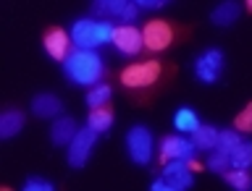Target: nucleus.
Instances as JSON below:
<instances>
[{"label":"nucleus","instance_id":"nucleus-1","mask_svg":"<svg viewBox=\"0 0 252 191\" xmlns=\"http://www.w3.org/2000/svg\"><path fill=\"white\" fill-rule=\"evenodd\" d=\"M173 74H176V66L163 63L158 58H147V60L126 66L121 74H118V82H121L124 92L129 94L134 102L142 105V102L155 100L163 86L173 79Z\"/></svg>","mask_w":252,"mask_h":191},{"label":"nucleus","instance_id":"nucleus-2","mask_svg":"<svg viewBox=\"0 0 252 191\" xmlns=\"http://www.w3.org/2000/svg\"><path fill=\"white\" fill-rule=\"evenodd\" d=\"M63 74L79 86H94V84H100L102 76H105V66H102V58L94 50L76 47V50H71V55L63 60Z\"/></svg>","mask_w":252,"mask_h":191},{"label":"nucleus","instance_id":"nucleus-3","mask_svg":"<svg viewBox=\"0 0 252 191\" xmlns=\"http://www.w3.org/2000/svg\"><path fill=\"white\" fill-rule=\"evenodd\" d=\"M187 27H179L176 21H165V19H153L145 24L142 29V39H145V50L150 55H158V53H165L168 47L179 45L181 39L189 37Z\"/></svg>","mask_w":252,"mask_h":191},{"label":"nucleus","instance_id":"nucleus-4","mask_svg":"<svg viewBox=\"0 0 252 191\" xmlns=\"http://www.w3.org/2000/svg\"><path fill=\"white\" fill-rule=\"evenodd\" d=\"M113 19H76L71 27V42H74V47L94 50L100 45L113 42Z\"/></svg>","mask_w":252,"mask_h":191},{"label":"nucleus","instance_id":"nucleus-5","mask_svg":"<svg viewBox=\"0 0 252 191\" xmlns=\"http://www.w3.org/2000/svg\"><path fill=\"white\" fill-rule=\"evenodd\" d=\"M126 152H129L131 163L137 165H150L153 160V134H150L147 126H131L129 134H126Z\"/></svg>","mask_w":252,"mask_h":191},{"label":"nucleus","instance_id":"nucleus-6","mask_svg":"<svg viewBox=\"0 0 252 191\" xmlns=\"http://www.w3.org/2000/svg\"><path fill=\"white\" fill-rule=\"evenodd\" d=\"M97 136L100 134L97 131H92L90 126H84V129H79L76 131V136L71 139V144L66 149V157H68V165L71 168H84L87 163H90V157H92V149L94 144H97Z\"/></svg>","mask_w":252,"mask_h":191},{"label":"nucleus","instance_id":"nucleus-7","mask_svg":"<svg viewBox=\"0 0 252 191\" xmlns=\"http://www.w3.org/2000/svg\"><path fill=\"white\" fill-rule=\"evenodd\" d=\"M92 13L102 16V19H118L124 24H131L139 16V5L134 0H97Z\"/></svg>","mask_w":252,"mask_h":191},{"label":"nucleus","instance_id":"nucleus-8","mask_svg":"<svg viewBox=\"0 0 252 191\" xmlns=\"http://www.w3.org/2000/svg\"><path fill=\"white\" fill-rule=\"evenodd\" d=\"M220 71H223V50H218V47L205 50L200 58L194 60V76H197V82H202V84L218 82Z\"/></svg>","mask_w":252,"mask_h":191},{"label":"nucleus","instance_id":"nucleus-9","mask_svg":"<svg viewBox=\"0 0 252 191\" xmlns=\"http://www.w3.org/2000/svg\"><path fill=\"white\" fill-rule=\"evenodd\" d=\"M197 147L192 144V139H187L184 134H171L160 141V160H194Z\"/></svg>","mask_w":252,"mask_h":191},{"label":"nucleus","instance_id":"nucleus-10","mask_svg":"<svg viewBox=\"0 0 252 191\" xmlns=\"http://www.w3.org/2000/svg\"><path fill=\"white\" fill-rule=\"evenodd\" d=\"M116 50L121 55H129V58H134V55H139L142 50H145V39H142V31L137 27H131V24H121V27H116L113 31V42Z\"/></svg>","mask_w":252,"mask_h":191},{"label":"nucleus","instance_id":"nucleus-11","mask_svg":"<svg viewBox=\"0 0 252 191\" xmlns=\"http://www.w3.org/2000/svg\"><path fill=\"white\" fill-rule=\"evenodd\" d=\"M71 31L66 29H61V27H50L45 31V37H42V47H45V53L50 55L53 60H58L63 63L71 55Z\"/></svg>","mask_w":252,"mask_h":191},{"label":"nucleus","instance_id":"nucleus-12","mask_svg":"<svg viewBox=\"0 0 252 191\" xmlns=\"http://www.w3.org/2000/svg\"><path fill=\"white\" fill-rule=\"evenodd\" d=\"M163 178L168 181L171 191H179V189H189L194 184V176H192V168H189L187 160H168L163 163Z\"/></svg>","mask_w":252,"mask_h":191},{"label":"nucleus","instance_id":"nucleus-13","mask_svg":"<svg viewBox=\"0 0 252 191\" xmlns=\"http://www.w3.org/2000/svg\"><path fill=\"white\" fill-rule=\"evenodd\" d=\"M76 131H79V126H76L74 118L71 115H58L55 123H53V129H50V141L55 147H68L71 139L76 136Z\"/></svg>","mask_w":252,"mask_h":191},{"label":"nucleus","instance_id":"nucleus-14","mask_svg":"<svg viewBox=\"0 0 252 191\" xmlns=\"http://www.w3.org/2000/svg\"><path fill=\"white\" fill-rule=\"evenodd\" d=\"M239 16H242V5L236 3V0H223V3H218L210 11V21L216 24V27L226 29V27H231V24L239 21Z\"/></svg>","mask_w":252,"mask_h":191},{"label":"nucleus","instance_id":"nucleus-15","mask_svg":"<svg viewBox=\"0 0 252 191\" xmlns=\"http://www.w3.org/2000/svg\"><path fill=\"white\" fill-rule=\"evenodd\" d=\"M29 108H32V113H34L37 118H58L61 110H63V102L55 97V94L42 92V94H37V97L32 100Z\"/></svg>","mask_w":252,"mask_h":191},{"label":"nucleus","instance_id":"nucleus-16","mask_svg":"<svg viewBox=\"0 0 252 191\" xmlns=\"http://www.w3.org/2000/svg\"><path fill=\"white\" fill-rule=\"evenodd\" d=\"M218 129L216 126H210V123H200V129H197L194 134H189V139H192V144L197 147V152H213L218 144Z\"/></svg>","mask_w":252,"mask_h":191},{"label":"nucleus","instance_id":"nucleus-17","mask_svg":"<svg viewBox=\"0 0 252 191\" xmlns=\"http://www.w3.org/2000/svg\"><path fill=\"white\" fill-rule=\"evenodd\" d=\"M116 121V113L110 105H100V108H90V115H87V126L97 134H108L110 126Z\"/></svg>","mask_w":252,"mask_h":191},{"label":"nucleus","instance_id":"nucleus-18","mask_svg":"<svg viewBox=\"0 0 252 191\" xmlns=\"http://www.w3.org/2000/svg\"><path fill=\"white\" fill-rule=\"evenodd\" d=\"M24 123H27V118H24L21 110L8 108L5 113L0 115V139H13L16 134H21Z\"/></svg>","mask_w":252,"mask_h":191},{"label":"nucleus","instance_id":"nucleus-19","mask_svg":"<svg viewBox=\"0 0 252 191\" xmlns=\"http://www.w3.org/2000/svg\"><path fill=\"white\" fill-rule=\"evenodd\" d=\"M173 129L179 134H194L200 129V115H197L189 105H181L176 113H173Z\"/></svg>","mask_w":252,"mask_h":191},{"label":"nucleus","instance_id":"nucleus-20","mask_svg":"<svg viewBox=\"0 0 252 191\" xmlns=\"http://www.w3.org/2000/svg\"><path fill=\"white\" fill-rule=\"evenodd\" d=\"M242 144V136H239V131L236 129H226V131H220L218 134V144L216 149L218 152H223V155H234V149Z\"/></svg>","mask_w":252,"mask_h":191},{"label":"nucleus","instance_id":"nucleus-21","mask_svg":"<svg viewBox=\"0 0 252 191\" xmlns=\"http://www.w3.org/2000/svg\"><path fill=\"white\" fill-rule=\"evenodd\" d=\"M110 94H113V89H110L108 84H94L90 92H87V108H100V105H108L110 102Z\"/></svg>","mask_w":252,"mask_h":191},{"label":"nucleus","instance_id":"nucleus-22","mask_svg":"<svg viewBox=\"0 0 252 191\" xmlns=\"http://www.w3.org/2000/svg\"><path fill=\"white\" fill-rule=\"evenodd\" d=\"M223 181H226L228 186L239 189V191H244V189L252 186V178H250L247 168H228V170L223 173Z\"/></svg>","mask_w":252,"mask_h":191},{"label":"nucleus","instance_id":"nucleus-23","mask_svg":"<svg viewBox=\"0 0 252 191\" xmlns=\"http://www.w3.org/2000/svg\"><path fill=\"white\" fill-rule=\"evenodd\" d=\"M252 165V141H242L231 155V168H250Z\"/></svg>","mask_w":252,"mask_h":191},{"label":"nucleus","instance_id":"nucleus-24","mask_svg":"<svg viewBox=\"0 0 252 191\" xmlns=\"http://www.w3.org/2000/svg\"><path fill=\"white\" fill-rule=\"evenodd\" d=\"M228 168H231V155H223V152H218V149H213L210 157H208V170L223 176Z\"/></svg>","mask_w":252,"mask_h":191},{"label":"nucleus","instance_id":"nucleus-25","mask_svg":"<svg viewBox=\"0 0 252 191\" xmlns=\"http://www.w3.org/2000/svg\"><path fill=\"white\" fill-rule=\"evenodd\" d=\"M234 129L239 134H250L252 131V102H247V105L242 108V113L234 118Z\"/></svg>","mask_w":252,"mask_h":191},{"label":"nucleus","instance_id":"nucleus-26","mask_svg":"<svg viewBox=\"0 0 252 191\" xmlns=\"http://www.w3.org/2000/svg\"><path fill=\"white\" fill-rule=\"evenodd\" d=\"M53 189H55V186L50 184V181L37 178V176L27 178V184H24V191H53Z\"/></svg>","mask_w":252,"mask_h":191},{"label":"nucleus","instance_id":"nucleus-27","mask_svg":"<svg viewBox=\"0 0 252 191\" xmlns=\"http://www.w3.org/2000/svg\"><path fill=\"white\" fill-rule=\"evenodd\" d=\"M139 8H160V5H165L168 0H134Z\"/></svg>","mask_w":252,"mask_h":191},{"label":"nucleus","instance_id":"nucleus-28","mask_svg":"<svg viewBox=\"0 0 252 191\" xmlns=\"http://www.w3.org/2000/svg\"><path fill=\"white\" fill-rule=\"evenodd\" d=\"M244 3H247V11L252 13V0H244Z\"/></svg>","mask_w":252,"mask_h":191}]
</instances>
